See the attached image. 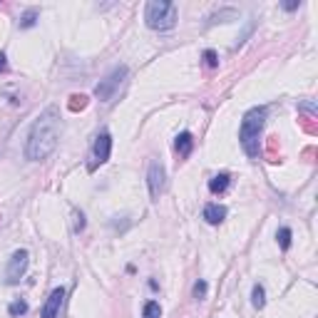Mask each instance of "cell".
I'll use <instances>...</instances> for the list:
<instances>
[{"mask_svg": "<svg viewBox=\"0 0 318 318\" xmlns=\"http://www.w3.org/2000/svg\"><path fill=\"white\" fill-rule=\"evenodd\" d=\"M142 318H162V306L157 301H147L144 311H142Z\"/></svg>", "mask_w": 318, "mask_h": 318, "instance_id": "cell-13", "label": "cell"}, {"mask_svg": "<svg viewBox=\"0 0 318 318\" xmlns=\"http://www.w3.org/2000/svg\"><path fill=\"white\" fill-rule=\"evenodd\" d=\"M251 303H254V308H264V303H266L264 286H254V291H251Z\"/></svg>", "mask_w": 318, "mask_h": 318, "instance_id": "cell-14", "label": "cell"}, {"mask_svg": "<svg viewBox=\"0 0 318 318\" xmlns=\"http://www.w3.org/2000/svg\"><path fill=\"white\" fill-rule=\"evenodd\" d=\"M127 75H129L127 65L112 67V70L107 72V77L97 82V87H95V97L102 100V102H115V100L119 97V92L124 90V85H127Z\"/></svg>", "mask_w": 318, "mask_h": 318, "instance_id": "cell-4", "label": "cell"}, {"mask_svg": "<svg viewBox=\"0 0 318 318\" xmlns=\"http://www.w3.org/2000/svg\"><path fill=\"white\" fill-rule=\"evenodd\" d=\"M174 149L179 152V157H189L192 149H194V137H192V132H179L177 139H174Z\"/></svg>", "mask_w": 318, "mask_h": 318, "instance_id": "cell-10", "label": "cell"}, {"mask_svg": "<svg viewBox=\"0 0 318 318\" xmlns=\"http://www.w3.org/2000/svg\"><path fill=\"white\" fill-rule=\"evenodd\" d=\"M144 20L152 30H169L177 23V5L169 0H152L144 8Z\"/></svg>", "mask_w": 318, "mask_h": 318, "instance_id": "cell-3", "label": "cell"}, {"mask_svg": "<svg viewBox=\"0 0 318 318\" xmlns=\"http://www.w3.org/2000/svg\"><path fill=\"white\" fill-rule=\"evenodd\" d=\"M301 3H283V10H296Z\"/></svg>", "mask_w": 318, "mask_h": 318, "instance_id": "cell-22", "label": "cell"}, {"mask_svg": "<svg viewBox=\"0 0 318 318\" xmlns=\"http://www.w3.org/2000/svg\"><path fill=\"white\" fill-rule=\"evenodd\" d=\"M8 70V57H5V52H0V72H5Z\"/></svg>", "mask_w": 318, "mask_h": 318, "instance_id": "cell-21", "label": "cell"}, {"mask_svg": "<svg viewBox=\"0 0 318 318\" xmlns=\"http://www.w3.org/2000/svg\"><path fill=\"white\" fill-rule=\"evenodd\" d=\"M87 107V97L85 95H72L70 97V110L72 112H80V110H85Z\"/></svg>", "mask_w": 318, "mask_h": 318, "instance_id": "cell-17", "label": "cell"}, {"mask_svg": "<svg viewBox=\"0 0 318 318\" xmlns=\"http://www.w3.org/2000/svg\"><path fill=\"white\" fill-rule=\"evenodd\" d=\"M110 152H112V137H110V132H100L95 139V147H92L95 164H105L110 159Z\"/></svg>", "mask_w": 318, "mask_h": 318, "instance_id": "cell-7", "label": "cell"}, {"mask_svg": "<svg viewBox=\"0 0 318 318\" xmlns=\"http://www.w3.org/2000/svg\"><path fill=\"white\" fill-rule=\"evenodd\" d=\"M229 184H231V177H229L226 172H219V174H214V177L209 179V192H211V194H224V192L229 189Z\"/></svg>", "mask_w": 318, "mask_h": 318, "instance_id": "cell-11", "label": "cell"}, {"mask_svg": "<svg viewBox=\"0 0 318 318\" xmlns=\"http://www.w3.org/2000/svg\"><path fill=\"white\" fill-rule=\"evenodd\" d=\"M57 139H60V112L57 107H47L33 124L30 134H28V142H25V157L30 162H40V159H47L55 147H57Z\"/></svg>", "mask_w": 318, "mask_h": 318, "instance_id": "cell-1", "label": "cell"}, {"mask_svg": "<svg viewBox=\"0 0 318 318\" xmlns=\"http://www.w3.org/2000/svg\"><path fill=\"white\" fill-rule=\"evenodd\" d=\"M226 206H221V204H206L204 206V219H206V224H211V226H216V224H221L224 219H226Z\"/></svg>", "mask_w": 318, "mask_h": 318, "instance_id": "cell-9", "label": "cell"}, {"mask_svg": "<svg viewBox=\"0 0 318 318\" xmlns=\"http://www.w3.org/2000/svg\"><path fill=\"white\" fill-rule=\"evenodd\" d=\"M62 301H65V288H55L42 306V318H57L60 308H62Z\"/></svg>", "mask_w": 318, "mask_h": 318, "instance_id": "cell-8", "label": "cell"}, {"mask_svg": "<svg viewBox=\"0 0 318 318\" xmlns=\"http://www.w3.org/2000/svg\"><path fill=\"white\" fill-rule=\"evenodd\" d=\"M204 296H206V281H197V283H194V298L201 301Z\"/></svg>", "mask_w": 318, "mask_h": 318, "instance_id": "cell-19", "label": "cell"}, {"mask_svg": "<svg viewBox=\"0 0 318 318\" xmlns=\"http://www.w3.org/2000/svg\"><path fill=\"white\" fill-rule=\"evenodd\" d=\"M269 110L266 107H254L249 110L244 119H241V127H238V142L246 152L249 159H259L261 154V147H259V139H261V129H264V122H266Z\"/></svg>", "mask_w": 318, "mask_h": 318, "instance_id": "cell-2", "label": "cell"}, {"mask_svg": "<svg viewBox=\"0 0 318 318\" xmlns=\"http://www.w3.org/2000/svg\"><path fill=\"white\" fill-rule=\"evenodd\" d=\"M291 236H293V234H291V229H288V226H281V229H278L276 238H278V246H281L283 251H288V249H291Z\"/></svg>", "mask_w": 318, "mask_h": 318, "instance_id": "cell-12", "label": "cell"}, {"mask_svg": "<svg viewBox=\"0 0 318 318\" xmlns=\"http://www.w3.org/2000/svg\"><path fill=\"white\" fill-rule=\"evenodd\" d=\"M201 57H204V65H206V67H211V70H214V67H219V55H216L214 50H204V55H201Z\"/></svg>", "mask_w": 318, "mask_h": 318, "instance_id": "cell-18", "label": "cell"}, {"mask_svg": "<svg viewBox=\"0 0 318 318\" xmlns=\"http://www.w3.org/2000/svg\"><path fill=\"white\" fill-rule=\"evenodd\" d=\"M38 23V10H25L20 15V28H33Z\"/></svg>", "mask_w": 318, "mask_h": 318, "instance_id": "cell-15", "label": "cell"}, {"mask_svg": "<svg viewBox=\"0 0 318 318\" xmlns=\"http://www.w3.org/2000/svg\"><path fill=\"white\" fill-rule=\"evenodd\" d=\"M30 254L25 251V249H18L13 256H10V261H8V269H5V281L8 283H18L20 278L25 276V271H28V259Z\"/></svg>", "mask_w": 318, "mask_h": 318, "instance_id": "cell-5", "label": "cell"}, {"mask_svg": "<svg viewBox=\"0 0 318 318\" xmlns=\"http://www.w3.org/2000/svg\"><path fill=\"white\" fill-rule=\"evenodd\" d=\"M75 219H77V221H75V231H82V229H85V216H82V211L75 214Z\"/></svg>", "mask_w": 318, "mask_h": 318, "instance_id": "cell-20", "label": "cell"}, {"mask_svg": "<svg viewBox=\"0 0 318 318\" xmlns=\"http://www.w3.org/2000/svg\"><path fill=\"white\" fill-rule=\"evenodd\" d=\"M8 313H10V316H23V313H28V303H25V301H13V303L8 306Z\"/></svg>", "mask_w": 318, "mask_h": 318, "instance_id": "cell-16", "label": "cell"}, {"mask_svg": "<svg viewBox=\"0 0 318 318\" xmlns=\"http://www.w3.org/2000/svg\"><path fill=\"white\" fill-rule=\"evenodd\" d=\"M147 184H149V194L152 199H159L164 187H167V172L159 162H149V169H147Z\"/></svg>", "mask_w": 318, "mask_h": 318, "instance_id": "cell-6", "label": "cell"}]
</instances>
